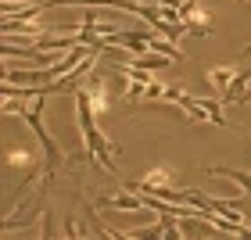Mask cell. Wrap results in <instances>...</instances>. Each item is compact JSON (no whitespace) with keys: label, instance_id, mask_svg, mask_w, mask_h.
I'll return each mask as SVG.
<instances>
[{"label":"cell","instance_id":"1","mask_svg":"<svg viewBox=\"0 0 251 240\" xmlns=\"http://www.w3.org/2000/svg\"><path fill=\"white\" fill-rule=\"evenodd\" d=\"M94 104H90V97H86V90L83 86H75V125H79V133H83V140H86V151L94 162H100V168H108V172H115V158H111V147L104 140V133L97 129V122H94Z\"/></svg>","mask_w":251,"mask_h":240},{"label":"cell","instance_id":"2","mask_svg":"<svg viewBox=\"0 0 251 240\" xmlns=\"http://www.w3.org/2000/svg\"><path fill=\"white\" fill-rule=\"evenodd\" d=\"M129 190H136V193H154V197H162L165 190H176V168H169V165L151 168L147 176H140L136 183H129Z\"/></svg>","mask_w":251,"mask_h":240},{"label":"cell","instance_id":"3","mask_svg":"<svg viewBox=\"0 0 251 240\" xmlns=\"http://www.w3.org/2000/svg\"><path fill=\"white\" fill-rule=\"evenodd\" d=\"M86 97H90V104H94V111H97V115H104V111H108V79H86Z\"/></svg>","mask_w":251,"mask_h":240},{"label":"cell","instance_id":"4","mask_svg":"<svg viewBox=\"0 0 251 240\" xmlns=\"http://www.w3.org/2000/svg\"><path fill=\"white\" fill-rule=\"evenodd\" d=\"M208 176H219V179H233L237 187L244 190V197H251V172H241V168H226V165H212Z\"/></svg>","mask_w":251,"mask_h":240},{"label":"cell","instance_id":"5","mask_svg":"<svg viewBox=\"0 0 251 240\" xmlns=\"http://www.w3.org/2000/svg\"><path fill=\"white\" fill-rule=\"evenodd\" d=\"M233 79H237V68H208V83L215 86V94H226V86Z\"/></svg>","mask_w":251,"mask_h":240},{"label":"cell","instance_id":"6","mask_svg":"<svg viewBox=\"0 0 251 240\" xmlns=\"http://www.w3.org/2000/svg\"><path fill=\"white\" fill-rule=\"evenodd\" d=\"M4 162H7V165H40V162H36V158H32V154H22V151H15V154H7Z\"/></svg>","mask_w":251,"mask_h":240}]
</instances>
